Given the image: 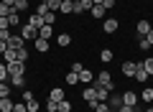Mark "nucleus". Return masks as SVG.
Returning a JSON list of instances; mask_svg holds the SVG:
<instances>
[{
	"label": "nucleus",
	"instance_id": "nucleus-1",
	"mask_svg": "<svg viewBox=\"0 0 153 112\" xmlns=\"http://www.w3.org/2000/svg\"><path fill=\"white\" fill-rule=\"evenodd\" d=\"M5 66H8V76L26 74V61H10V64H5Z\"/></svg>",
	"mask_w": 153,
	"mask_h": 112
},
{
	"label": "nucleus",
	"instance_id": "nucleus-2",
	"mask_svg": "<svg viewBox=\"0 0 153 112\" xmlns=\"http://www.w3.org/2000/svg\"><path fill=\"white\" fill-rule=\"evenodd\" d=\"M21 36H23V41H36V38H38V31H36L33 26H28V23H26V26L21 28Z\"/></svg>",
	"mask_w": 153,
	"mask_h": 112
},
{
	"label": "nucleus",
	"instance_id": "nucleus-3",
	"mask_svg": "<svg viewBox=\"0 0 153 112\" xmlns=\"http://www.w3.org/2000/svg\"><path fill=\"white\" fill-rule=\"evenodd\" d=\"M23 46H26V41H23L21 33H10L8 36V48H23Z\"/></svg>",
	"mask_w": 153,
	"mask_h": 112
},
{
	"label": "nucleus",
	"instance_id": "nucleus-4",
	"mask_svg": "<svg viewBox=\"0 0 153 112\" xmlns=\"http://www.w3.org/2000/svg\"><path fill=\"white\" fill-rule=\"evenodd\" d=\"M94 84L112 89V76H110V71H100V74H97V82H94Z\"/></svg>",
	"mask_w": 153,
	"mask_h": 112
},
{
	"label": "nucleus",
	"instance_id": "nucleus-5",
	"mask_svg": "<svg viewBox=\"0 0 153 112\" xmlns=\"http://www.w3.org/2000/svg\"><path fill=\"white\" fill-rule=\"evenodd\" d=\"M92 10V0H74V13H89Z\"/></svg>",
	"mask_w": 153,
	"mask_h": 112
},
{
	"label": "nucleus",
	"instance_id": "nucleus-6",
	"mask_svg": "<svg viewBox=\"0 0 153 112\" xmlns=\"http://www.w3.org/2000/svg\"><path fill=\"white\" fill-rule=\"evenodd\" d=\"M92 87H94V92H97V102H107V99H110V92H112V89L100 87V84H92Z\"/></svg>",
	"mask_w": 153,
	"mask_h": 112
},
{
	"label": "nucleus",
	"instance_id": "nucleus-7",
	"mask_svg": "<svg viewBox=\"0 0 153 112\" xmlns=\"http://www.w3.org/2000/svg\"><path fill=\"white\" fill-rule=\"evenodd\" d=\"M123 105L138 107V94H135V92H125V94H123Z\"/></svg>",
	"mask_w": 153,
	"mask_h": 112
},
{
	"label": "nucleus",
	"instance_id": "nucleus-8",
	"mask_svg": "<svg viewBox=\"0 0 153 112\" xmlns=\"http://www.w3.org/2000/svg\"><path fill=\"white\" fill-rule=\"evenodd\" d=\"M148 76H151V74L143 69V61H138V69H135V76H133V79H138V82L143 84V82H148Z\"/></svg>",
	"mask_w": 153,
	"mask_h": 112
},
{
	"label": "nucleus",
	"instance_id": "nucleus-9",
	"mask_svg": "<svg viewBox=\"0 0 153 112\" xmlns=\"http://www.w3.org/2000/svg\"><path fill=\"white\" fill-rule=\"evenodd\" d=\"M135 69H138V64H135V61H125V64H123V74H125V76H130V79L135 76Z\"/></svg>",
	"mask_w": 153,
	"mask_h": 112
},
{
	"label": "nucleus",
	"instance_id": "nucleus-10",
	"mask_svg": "<svg viewBox=\"0 0 153 112\" xmlns=\"http://www.w3.org/2000/svg\"><path fill=\"white\" fill-rule=\"evenodd\" d=\"M28 26H33L36 31H38V28H44V26H46V23H44V16H38V13H36V16H31V18H28Z\"/></svg>",
	"mask_w": 153,
	"mask_h": 112
},
{
	"label": "nucleus",
	"instance_id": "nucleus-11",
	"mask_svg": "<svg viewBox=\"0 0 153 112\" xmlns=\"http://www.w3.org/2000/svg\"><path fill=\"white\" fill-rule=\"evenodd\" d=\"M94 76H97V74H92L89 69H82V71H79V82H84V84H92Z\"/></svg>",
	"mask_w": 153,
	"mask_h": 112
},
{
	"label": "nucleus",
	"instance_id": "nucleus-12",
	"mask_svg": "<svg viewBox=\"0 0 153 112\" xmlns=\"http://www.w3.org/2000/svg\"><path fill=\"white\" fill-rule=\"evenodd\" d=\"M102 31L105 33H115L117 31V21H115V18H107V21L102 23Z\"/></svg>",
	"mask_w": 153,
	"mask_h": 112
},
{
	"label": "nucleus",
	"instance_id": "nucleus-13",
	"mask_svg": "<svg viewBox=\"0 0 153 112\" xmlns=\"http://www.w3.org/2000/svg\"><path fill=\"white\" fill-rule=\"evenodd\" d=\"M82 99H84V102H97V92H94V87H92V84H89L87 89H84Z\"/></svg>",
	"mask_w": 153,
	"mask_h": 112
},
{
	"label": "nucleus",
	"instance_id": "nucleus-14",
	"mask_svg": "<svg viewBox=\"0 0 153 112\" xmlns=\"http://www.w3.org/2000/svg\"><path fill=\"white\" fill-rule=\"evenodd\" d=\"M0 112H13V99L10 97H0Z\"/></svg>",
	"mask_w": 153,
	"mask_h": 112
},
{
	"label": "nucleus",
	"instance_id": "nucleus-15",
	"mask_svg": "<svg viewBox=\"0 0 153 112\" xmlns=\"http://www.w3.org/2000/svg\"><path fill=\"white\" fill-rule=\"evenodd\" d=\"M148 31H151V23L148 21H138V38L148 36Z\"/></svg>",
	"mask_w": 153,
	"mask_h": 112
},
{
	"label": "nucleus",
	"instance_id": "nucleus-16",
	"mask_svg": "<svg viewBox=\"0 0 153 112\" xmlns=\"http://www.w3.org/2000/svg\"><path fill=\"white\" fill-rule=\"evenodd\" d=\"M64 16H69V13H74V0H61V10Z\"/></svg>",
	"mask_w": 153,
	"mask_h": 112
},
{
	"label": "nucleus",
	"instance_id": "nucleus-17",
	"mask_svg": "<svg viewBox=\"0 0 153 112\" xmlns=\"http://www.w3.org/2000/svg\"><path fill=\"white\" fill-rule=\"evenodd\" d=\"M107 105H110V110H115V112H117V110L123 107V97H117V94H115V97H110V99H107Z\"/></svg>",
	"mask_w": 153,
	"mask_h": 112
},
{
	"label": "nucleus",
	"instance_id": "nucleus-18",
	"mask_svg": "<svg viewBox=\"0 0 153 112\" xmlns=\"http://www.w3.org/2000/svg\"><path fill=\"white\" fill-rule=\"evenodd\" d=\"M71 43V36L69 33H61V36H56V46H61V48H66Z\"/></svg>",
	"mask_w": 153,
	"mask_h": 112
},
{
	"label": "nucleus",
	"instance_id": "nucleus-19",
	"mask_svg": "<svg viewBox=\"0 0 153 112\" xmlns=\"http://www.w3.org/2000/svg\"><path fill=\"white\" fill-rule=\"evenodd\" d=\"M64 89H59V87H54V89H51V94H49V99H54V102H61L64 99Z\"/></svg>",
	"mask_w": 153,
	"mask_h": 112
},
{
	"label": "nucleus",
	"instance_id": "nucleus-20",
	"mask_svg": "<svg viewBox=\"0 0 153 112\" xmlns=\"http://www.w3.org/2000/svg\"><path fill=\"white\" fill-rule=\"evenodd\" d=\"M105 13H107V10H105V5H92V10H89V16H94V18L100 21V18H105Z\"/></svg>",
	"mask_w": 153,
	"mask_h": 112
},
{
	"label": "nucleus",
	"instance_id": "nucleus-21",
	"mask_svg": "<svg viewBox=\"0 0 153 112\" xmlns=\"http://www.w3.org/2000/svg\"><path fill=\"white\" fill-rule=\"evenodd\" d=\"M33 43H36V51H41V53L49 51V41H46V38H36Z\"/></svg>",
	"mask_w": 153,
	"mask_h": 112
},
{
	"label": "nucleus",
	"instance_id": "nucleus-22",
	"mask_svg": "<svg viewBox=\"0 0 153 112\" xmlns=\"http://www.w3.org/2000/svg\"><path fill=\"white\" fill-rule=\"evenodd\" d=\"M51 33H54V26H44V28H38V38H46V41H49Z\"/></svg>",
	"mask_w": 153,
	"mask_h": 112
},
{
	"label": "nucleus",
	"instance_id": "nucleus-23",
	"mask_svg": "<svg viewBox=\"0 0 153 112\" xmlns=\"http://www.w3.org/2000/svg\"><path fill=\"white\" fill-rule=\"evenodd\" d=\"M8 21H10V26H18V23H21V16H18L16 8H10V13H8Z\"/></svg>",
	"mask_w": 153,
	"mask_h": 112
},
{
	"label": "nucleus",
	"instance_id": "nucleus-24",
	"mask_svg": "<svg viewBox=\"0 0 153 112\" xmlns=\"http://www.w3.org/2000/svg\"><path fill=\"white\" fill-rule=\"evenodd\" d=\"M16 61H28V48H16Z\"/></svg>",
	"mask_w": 153,
	"mask_h": 112
},
{
	"label": "nucleus",
	"instance_id": "nucleus-25",
	"mask_svg": "<svg viewBox=\"0 0 153 112\" xmlns=\"http://www.w3.org/2000/svg\"><path fill=\"white\" fill-rule=\"evenodd\" d=\"M140 99L143 102H153V87H146V89L140 92Z\"/></svg>",
	"mask_w": 153,
	"mask_h": 112
},
{
	"label": "nucleus",
	"instance_id": "nucleus-26",
	"mask_svg": "<svg viewBox=\"0 0 153 112\" xmlns=\"http://www.w3.org/2000/svg\"><path fill=\"white\" fill-rule=\"evenodd\" d=\"M26 107H28V112H38V107H41V105H38L36 97H31V99H26Z\"/></svg>",
	"mask_w": 153,
	"mask_h": 112
},
{
	"label": "nucleus",
	"instance_id": "nucleus-27",
	"mask_svg": "<svg viewBox=\"0 0 153 112\" xmlns=\"http://www.w3.org/2000/svg\"><path fill=\"white\" fill-rule=\"evenodd\" d=\"M46 5H49L51 13H59L61 10V0H46Z\"/></svg>",
	"mask_w": 153,
	"mask_h": 112
},
{
	"label": "nucleus",
	"instance_id": "nucleus-28",
	"mask_svg": "<svg viewBox=\"0 0 153 112\" xmlns=\"http://www.w3.org/2000/svg\"><path fill=\"white\" fill-rule=\"evenodd\" d=\"M143 69L153 76V56H146V59H143Z\"/></svg>",
	"mask_w": 153,
	"mask_h": 112
},
{
	"label": "nucleus",
	"instance_id": "nucleus-29",
	"mask_svg": "<svg viewBox=\"0 0 153 112\" xmlns=\"http://www.w3.org/2000/svg\"><path fill=\"white\" fill-rule=\"evenodd\" d=\"M64 82L66 84H76V82H79V74H76V71H69V74L64 76Z\"/></svg>",
	"mask_w": 153,
	"mask_h": 112
},
{
	"label": "nucleus",
	"instance_id": "nucleus-30",
	"mask_svg": "<svg viewBox=\"0 0 153 112\" xmlns=\"http://www.w3.org/2000/svg\"><path fill=\"white\" fill-rule=\"evenodd\" d=\"M10 84L13 87H26V76H23V74L21 76H10Z\"/></svg>",
	"mask_w": 153,
	"mask_h": 112
},
{
	"label": "nucleus",
	"instance_id": "nucleus-31",
	"mask_svg": "<svg viewBox=\"0 0 153 112\" xmlns=\"http://www.w3.org/2000/svg\"><path fill=\"white\" fill-rule=\"evenodd\" d=\"M59 112H71V102L66 99V97H64V99L59 102Z\"/></svg>",
	"mask_w": 153,
	"mask_h": 112
},
{
	"label": "nucleus",
	"instance_id": "nucleus-32",
	"mask_svg": "<svg viewBox=\"0 0 153 112\" xmlns=\"http://www.w3.org/2000/svg\"><path fill=\"white\" fill-rule=\"evenodd\" d=\"M138 48H140V51H148V48H151V41H148L146 36H143V38H138Z\"/></svg>",
	"mask_w": 153,
	"mask_h": 112
},
{
	"label": "nucleus",
	"instance_id": "nucleus-33",
	"mask_svg": "<svg viewBox=\"0 0 153 112\" xmlns=\"http://www.w3.org/2000/svg\"><path fill=\"white\" fill-rule=\"evenodd\" d=\"M44 23H46V26H54V23H56V13H46V16H44Z\"/></svg>",
	"mask_w": 153,
	"mask_h": 112
},
{
	"label": "nucleus",
	"instance_id": "nucleus-34",
	"mask_svg": "<svg viewBox=\"0 0 153 112\" xmlns=\"http://www.w3.org/2000/svg\"><path fill=\"white\" fill-rule=\"evenodd\" d=\"M10 94V84L8 82H0V97H8Z\"/></svg>",
	"mask_w": 153,
	"mask_h": 112
},
{
	"label": "nucleus",
	"instance_id": "nucleus-35",
	"mask_svg": "<svg viewBox=\"0 0 153 112\" xmlns=\"http://www.w3.org/2000/svg\"><path fill=\"white\" fill-rule=\"evenodd\" d=\"M100 59H102L105 64H107V61H112V51H110V48H102V53H100Z\"/></svg>",
	"mask_w": 153,
	"mask_h": 112
},
{
	"label": "nucleus",
	"instance_id": "nucleus-36",
	"mask_svg": "<svg viewBox=\"0 0 153 112\" xmlns=\"http://www.w3.org/2000/svg\"><path fill=\"white\" fill-rule=\"evenodd\" d=\"M10 76H8V66L5 64H0V82H8Z\"/></svg>",
	"mask_w": 153,
	"mask_h": 112
},
{
	"label": "nucleus",
	"instance_id": "nucleus-37",
	"mask_svg": "<svg viewBox=\"0 0 153 112\" xmlns=\"http://www.w3.org/2000/svg\"><path fill=\"white\" fill-rule=\"evenodd\" d=\"M46 110H49V112H59V102L49 99V102H46Z\"/></svg>",
	"mask_w": 153,
	"mask_h": 112
},
{
	"label": "nucleus",
	"instance_id": "nucleus-38",
	"mask_svg": "<svg viewBox=\"0 0 153 112\" xmlns=\"http://www.w3.org/2000/svg\"><path fill=\"white\" fill-rule=\"evenodd\" d=\"M13 112H28L26 102H16V105H13Z\"/></svg>",
	"mask_w": 153,
	"mask_h": 112
},
{
	"label": "nucleus",
	"instance_id": "nucleus-39",
	"mask_svg": "<svg viewBox=\"0 0 153 112\" xmlns=\"http://www.w3.org/2000/svg\"><path fill=\"white\" fill-rule=\"evenodd\" d=\"M28 8V0H16V10L21 13V10H26Z\"/></svg>",
	"mask_w": 153,
	"mask_h": 112
},
{
	"label": "nucleus",
	"instance_id": "nucleus-40",
	"mask_svg": "<svg viewBox=\"0 0 153 112\" xmlns=\"http://www.w3.org/2000/svg\"><path fill=\"white\" fill-rule=\"evenodd\" d=\"M36 13H38V16H46V13H49V5H46V3H41V5L36 8Z\"/></svg>",
	"mask_w": 153,
	"mask_h": 112
},
{
	"label": "nucleus",
	"instance_id": "nucleus-41",
	"mask_svg": "<svg viewBox=\"0 0 153 112\" xmlns=\"http://www.w3.org/2000/svg\"><path fill=\"white\" fill-rule=\"evenodd\" d=\"M5 51H8V41H5V38H0V56H3Z\"/></svg>",
	"mask_w": 153,
	"mask_h": 112
},
{
	"label": "nucleus",
	"instance_id": "nucleus-42",
	"mask_svg": "<svg viewBox=\"0 0 153 112\" xmlns=\"http://www.w3.org/2000/svg\"><path fill=\"white\" fill-rule=\"evenodd\" d=\"M102 5H105V10H112V8H115V0H102Z\"/></svg>",
	"mask_w": 153,
	"mask_h": 112
},
{
	"label": "nucleus",
	"instance_id": "nucleus-43",
	"mask_svg": "<svg viewBox=\"0 0 153 112\" xmlns=\"http://www.w3.org/2000/svg\"><path fill=\"white\" fill-rule=\"evenodd\" d=\"M117 112H138V107H128V105H123Z\"/></svg>",
	"mask_w": 153,
	"mask_h": 112
},
{
	"label": "nucleus",
	"instance_id": "nucleus-44",
	"mask_svg": "<svg viewBox=\"0 0 153 112\" xmlns=\"http://www.w3.org/2000/svg\"><path fill=\"white\" fill-rule=\"evenodd\" d=\"M82 69H84V66L79 64V61H74V64H71V71H76V74H79V71H82Z\"/></svg>",
	"mask_w": 153,
	"mask_h": 112
},
{
	"label": "nucleus",
	"instance_id": "nucleus-45",
	"mask_svg": "<svg viewBox=\"0 0 153 112\" xmlns=\"http://www.w3.org/2000/svg\"><path fill=\"white\" fill-rule=\"evenodd\" d=\"M31 97H33V92H28V89H26V92H23V94H21V102H26V99H31Z\"/></svg>",
	"mask_w": 153,
	"mask_h": 112
},
{
	"label": "nucleus",
	"instance_id": "nucleus-46",
	"mask_svg": "<svg viewBox=\"0 0 153 112\" xmlns=\"http://www.w3.org/2000/svg\"><path fill=\"white\" fill-rule=\"evenodd\" d=\"M3 3H5L8 8H16V0H3Z\"/></svg>",
	"mask_w": 153,
	"mask_h": 112
},
{
	"label": "nucleus",
	"instance_id": "nucleus-47",
	"mask_svg": "<svg viewBox=\"0 0 153 112\" xmlns=\"http://www.w3.org/2000/svg\"><path fill=\"white\" fill-rule=\"evenodd\" d=\"M146 38H148V41H151V46H153V28H151V31H148V36H146Z\"/></svg>",
	"mask_w": 153,
	"mask_h": 112
},
{
	"label": "nucleus",
	"instance_id": "nucleus-48",
	"mask_svg": "<svg viewBox=\"0 0 153 112\" xmlns=\"http://www.w3.org/2000/svg\"><path fill=\"white\" fill-rule=\"evenodd\" d=\"M92 5H102V0H92Z\"/></svg>",
	"mask_w": 153,
	"mask_h": 112
},
{
	"label": "nucleus",
	"instance_id": "nucleus-49",
	"mask_svg": "<svg viewBox=\"0 0 153 112\" xmlns=\"http://www.w3.org/2000/svg\"><path fill=\"white\" fill-rule=\"evenodd\" d=\"M146 112H153V107H148V110H146Z\"/></svg>",
	"mask_w": 153,
	"mask_h": 112
},
{
	"label": "nucleus",
	"instance_id": "nucleus-50",
	"mask_svg": "<svg viewBox=\"0 0 153 112\" xmlns=\"http://www.w3.org/2000/svg\"><path fill=\"white\" fill-rule=\"evenodd\" d=\"M0 64H3V56H0Z\"/></svg>",
	"mask_w": 153,
	"mask_h": 112
}]
</instances>
